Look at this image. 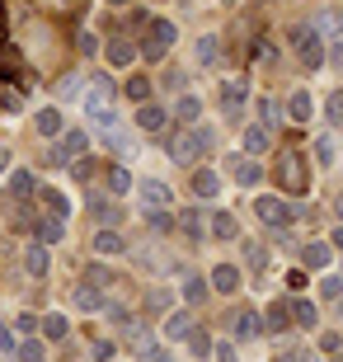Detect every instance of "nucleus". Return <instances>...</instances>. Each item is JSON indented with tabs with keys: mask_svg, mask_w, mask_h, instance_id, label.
Masks as SVG:
<instances>
[{
	"mask_svg": "<svg viewBox=\"0 0 343 362\" xmlns=\"http://www.w3.org/2000/svg\"><path fill=\"white\" fill-rule=\"evenodd\" d=\"M291 47H296V57H301V66H325V33H320L315 24H296L291 28Z\"/></svg>",
	"mask_w": 343,
	"mask_h": 362,
	"instance_id": "obj_1",
	"label": "nucleus"
},
{
	"mask_svg": "<svg viewBox=\"0 0 343 362\" xmlns=\"http://www.w3.org/2000/svg\"><path fill=\"white\" fill-rule=\"evenodd\" d=\"M277 184L287 188L291 198H296V193H306V188H310V170H306V156H296V151H282V156H277Z\"/></svg>",
	"mask_w": 343,
	"mask_h": 362,
	"instance_id": "obj_2",
	"label": "nucleus"
},
{
	"mask_svg": "<svg viewBox=\"0 0 343 362\" xmlns=\"http://www.w3.org/2000/svg\"><path fill=\"white\" fill-rule=\"evenodd\" d=\"M211 146V136L202 132V127H179V132H170V160L188 165V160H198V151Z\"/></svg>",
	"mask_w": 343,
	"mask_h": 362,
	"instance_id": "obj_3",
	"label": "nucleus"
},
{
	"mask_svg": "<svg viewBox=\"0 0 343 362\" xmlns=\"http://www.w3.org/2000/svg\"><path fill=\"white\" fill-rule=\"evenodd\" d=\"M85 118L90 122H99V127H113V85L108 81H94V90L85 94Z\"/></svg>",
	"mask_w": 343,
	"mask_h": 362,
	"instance_id": "obj_4",
	"label": "nucleus"
},
{
	"mask_svg": "<svg viewBox=\"0 0 343 362\" xmlns=\"http://www.w3.org/2000/svg\"><path fill=\"white\" fill-rule=\"evenodd\" d=\"M174 38H179L174 19H151V28H146V57H151V62H160V57L174 47Z\"/></svg>",
	"mask_w": 343,
	"mask_h": 362,
	"instance_id": "obj_5",
	"label": "nucleus"
},
{
	"mask_svg": "<svg viewBox=\"0 0 343 362\" xmlns=\"http://www.w3.org/2000/svg\"><path fill=\"white\" fill-rule=\"evenodd\" d=\"M33 127H38L42 141H57V136L66 132V118H62V108H38L33 113Z\"/></svg>",
	"mask_w": 343,
	"mask_h": 362,
	"instance_id": "obj_6",
	"label": "nucleus"
},
{
	"mask_svg": "<svg viewBox=\"0 0 343 362\" xmlns=\"http://www.w3.org/2000/svg\"><path fill=\"white\" fill-rule=\"evenodd\" d=\"M259 216H264V226H273V230H282L291 221V207L282 198H259Z\"/></svg>",
	"mask_w": 343,
	"mask_h": 362,
	"instance_id": "obj_7",
	"label": "nucleus"
},
{
	"mask_svg": "<svg viewBox=\"0 0 343 362\" xmlns=\"http://www.w3.org/2000/svg\"><path fill=\"white\" fill-rule=\"evenodd\" d=\"M24 269H28V278H47L52 273V255H47V245H28L24 250Z\"/></svg>",
	"mask_w": 343,
	"mask_h": 362,
	"instance_id": "obj_8",
	"label": "nucleus"
},
{
	"mask_svg": "<svg viewBox=\"0 0 343 362\" xmlns=\"http://www.w3.org/2000/svg\"><path fill=\"white\" fill-rule=\"evenodd\" d=\"M165 122H170V113L160 104H151V99L136 108V127H141V132H165Z\"/></svg>",
	"mask_w": 343,
	"mask_h": 362,
	"instance_id": "obj_9",
	"label": "nucleus"
},
{
	"mask_svg": "<svg viewBox=\"0 0 343 362\" xmlns=\"http://www.w3.org/2000/svg\"><path fill=\"white\" fill-rule=\"evenodd\" d=\"M259 334H264V315H259V310H236V339L250 344V339H259Z\"/></svg>",
	"mask_w": 343,
	"mask_h": 362,
	"instance_id": "obj_10",
	"label": "nucleus"
},
{
	"mask_svg": "<svg viewBox=\"0 0 343 362\" xmlns=\"http://www.w3.org/2000/svg\"><path fill=\"white\" fill-rule=\"evenodd\" d=\"M236 287H240V269H236V264H216V269H211V292L231 296Z\"/></svg>",
	"mask_w": 343,
	"mask_h": 362,
	"instance_id": "obj_11",
	"label": "nucleus"
},
{
	"mask_svg": "<svg viewBox=\"0 0 343 362\" xmlns=\"http://www.w3.org/2000/svg\"><path fill=\"white\" fill-rule=\"evenodd\" d=\"M211 235H216V240H236L240 235V221H236V212H211Z\"/></svg>",
	"mask_w": 343,
	"mask_h": 362,
	"instance_id": "obj_12",
	"label": "nucleus"
},
{
	"mask_svg": "<svg viewBox=\"0 0 343 362\" xmlns=\"http://www.w3.org/2000/svg\"><path fill=\"white\" fill-rule=\"evenodd\" d=\"M245 99H250V81H226V85H221V104H226V113H236Z\"/></svg>",
	"mask_w": 343,
	"mask_h": 362,
	"instance_id": "obj_13",
	"label": "nucleus"
},
{
	"mask_svg": "<svg viewBox=\"0 0 343 362\" xmlns=\"http://www.w3.org/2000/svg\"><path fill=\"white\" fill-rule=\"evenodd\" d=\"M330 259H334L330 240H310L306 245V269H330Z\"/></svg>",
	"mask_w": 343,
	"mask_h": 362,
	"instance_id": "obj_14",
	"label": "nucleus"
},
{
	"mask_svg": "<svg viewBox=\"0 0 343 362\" xmlns=\"http://www.w3.org/2000/svg\"><path fill=\"white\" fill-rule=\"evenodd\" d=\"M287 113H291V122H310V113H315V99H310L306 90H296V94L287 99Z\"/></svg>",
	"mask_w": 343,
	"mask_h": 362,
	"instance_id": "obj_15",
	"label": "nucleus"
},
{
	"mask_svg": "<svg viewBox=\"0 0 343 362\" xmlns=\"http://www.w3.org/2000/svg\"><path fill=\"white\" fill-rule=\"evenodd\" d=\"M141 198L151 202V207H170V184H160V179H141Z\"/></svg>",
	"mask_w": 343,
	"mask_h": 362,
	"instance_id": "obj_16",
	"label": "nucleus"
},
{
	"mask_svg": "<svg viewBox=\"0 0 343 362\" xmlns=\"http://www.w3.org/2000/svg\"><path fill=\"white\" fill-rule=\"evenodd\" d=\"M132 62H136V47H132V42H122V38H113V42H108V66H132Z\"/></svg>",
	"mask_w": 343,
	"mask_h": 362,
	"instance_id": "obj_17",
	"label": "nucleus"
},
{
	"mask_svg": "<svg viewBox=\"0 0 343 362\" xmlns=\"http://www.w3.org/2000/svg\"><path fill=\"white\" fill-rule=\"evenodd\" d=\"M268 146H273V132H268L264 122H254L250 132H245V151H254V156H264Z\"/></svg>",
	"mask_w": 343,
	"mask_h": 362,
	"instance_id": "obj_18",
	"label": "nucleus"
},
{
	"mask_svg": "<svg viewBox=\"0 0 343 362\" xmlns=\"http://www.w3.org/2000/svg\"><path fill=\"white\" fill-rule=\"evenodd\" d=\"M198 62L202 66H216V62H221V38H216V33H202L198 38Z\"/></svg>",
	"mask_w": 343,
	"mask_h": 362,
	"instance_id": "obj_19",
	"label": "nucleus"
},
{
	"mask_svg": "<svg viewBox=\"0 0 343 362\" xmlns=\"http://www.w3.org/2000/svg\"><path fill=\"white\" fill-rule=\"evenodd\" d=\"M193 193L198 198H216L221 193V179L211 175V170H193Z\"/></svg>",
	"mask_w": 343,
	"mask_h": 362,
	"instance_id": "obj_20",
	"label": "nucleus"
},
{
	"mask_svg": "<svg viewBox=\"0 0 343 362\" xmlns=\"http://www.w3.org/2000/svg\"><path fill=\"white\" fill-rule=\"evenodd\" d=\"M264 325L273 329V334H282V329L291 325V306H287V301H273V306H268V315H264Z\"/></svg>",
	"mask_w": 343,
	"mask_h": 362,
	"instance_id": "obj_21",
	"label": "nucleus"
},
{
	"mask_svg": "<svg viewBox=\"0 0 343 362\" xmlns=\"http://www.w3.org/2000/svg\"><path fill=\"white\" fill-rule=\"evenodd\" d=\"M94 255H104V259L122 255V235L118 230H99V235H94Z\"/></svg>",
	"mask_w": 343,
	"mask_h": 362,
	"instance_id": "obj_22",
	"label": "nucleus"
},
{
	"mask_svg": "<svg viewBox=\"0 0 343 362\" xmlns=\"http://www.w3.org/2000/svg\"><path fill=\"white\" fill-rule=\"evenodd\" d=\"M85 151H90V136L85 132H62V156H66V160H76Z\"/></svg>",
	"mask_w": 343,
	"mask_h": 362,
	"instance_id": "obj_23",
	"label": "nucleus"
},
{
	"mask_svg": "<svg viewBox=\"0 0 343 362\" xmlns=\"http://www.w3.org/2000/svg\"><path fill=\"white\" fill-rule=\"evenodd\" d=\"M14 353H19V362H47L42 339H19V344H14Z\"/></svg>",
	"mask_w": 343,
	"mask_h": 362,
	"instance_id": "obj_24",
	"label": "nucleus"
},
{
	"mask_svg": "<svg viewBox=\"0 0 343 362\" xmlns=\"http://www.w3.org/2000/svg\"><path fill=\"white\" fill-rule=\"evenodd\" d=\"M38 240H42V245L66 240V216H52V221H42V226H38Z\"/></svg>",
	"mask_w": 343,
	"mask_h": 362,
	"instance_id": "obj_25",
	"label": "nucleus"
},
{
	"mask_svg": "<svg viewBox=\"0 0 343 362\" xmlns=\"http://www.w3.org/2000/svg\"><path fill=\"white\" fill-rule=\"evenodd\" d=\"M76 306H80V310H104V296H99V287L80 282V287H76Z\"/></svg>",
	"mask_w": 343,
	"mask_h": 362,
	"instance_id": "obj_26",
	"label": "nucleus"
},
{
	"mask_svg": "<svg viewBox=\"0 0 343 362\" xmlns=\"http://www.w3.org/2000/svg\"><path fill=\"white\" fill-rule=\"evenodd\" d=\"M259 179H264V165H259V160H240V165H236V184L254 188Z\"/></svg>",
	"mask_w": 343,
	"mask_h": 362,
	"instance_id": "obj_27",
	"label": "nucleus"
},
{
	"mask_svg": "<svg viewBox=\"0 0 343 362\" xmlns=\"http://www.w3.org/2000/svg\"><path fill=\"white\" fill-rule=\"evenodd\" d=\"M66 329H71L66 315H57V310H52V315H42V339H52V344H57V339H66Z\"/></svg>",
	"mask_w": 343,
	"mask_h": 362,
	"instance_id": "obj_28",
	"label": "nucleus"
},
{
	"mask_svg": "<svg viewBox=\"0 0 343 362\" xmlns=\"http://www.w3.org/2000/svg\"><path fill=\"white\" fill-rule=\"evenodd\" d=\"M38 198L47 202V207H52V216H66V212H71V198H66V193H62V188H42Z\"/></svg>",
	"mask_w": 343,
	"mask_h": 362,
	"instance_id": "obj_29",
	"label": "nucleus"
},
{
	"mask_svg": "<svg viewBox=\"0 0 343 362\" xmlns=\"http://www.w3.org/2000/svg\"><path fill=\"white\" fill-rule=\"evenodd\" d=\"M188 329H193V315H188V310H174L170 320H165V334L170 339H184Z\"/></svg>",
	"mask_w": 343,
	"mask_h": 362,
	"instance_id": "obj_30",
	"label": "nucleus"
},
{
	"mask_svg": "<svg viewBox=\"0 0 343 362\" xmlns=\"http://www.w3.org/2000/svg\"><path fill=\"white\" fill-rule=\"evenodd\" d=\"M315 320H320V310L310 306V301H296V306H291V325H306V329H315Z\"/></svg>",
	"mask_w": 343,
	"mask_h": 362,
	"instance_id": "obj_31",
	"label": "nucleus"
},
{
	"mask_svg": "<svg viewBox=\"0 0 343 362\" xmlns=\"http://www.w3.org/2000/svg\"><path fill=\"white\" fill-rule=\"evenodd\" d=\"M174 113H179V118H184V122H198V118H202V99H198V94H184Z\"/></svg>",
	"mask_w": 343,
	"mask_h": 362,
	"instance_id": "obj_32",
	"label": "nucleus"
},
{
	"mask_svg": "<svg viewBox=\"0 0 343 362\" xmlns=\"http://www.w3.org/2000/svg\"><path fill=\"white\" fill-rule=\"evenodd\" d=\"M10 193L14 198H28V193H33V175H28V170H14L10 175Z\"/></svg>",
	"mask_w": 343,
	"mask_h": 362,
	"instance_id": "obj_33",
	"label": "nucleus"
},
{
	"mask_svg": "<svg viewBox=\"0 0 343 362\" xmlns=\"http://www.w3.org/2000/svg\"><path fill=\"white\" fill-rule=\"evenodd\" d=\"M188 353H193V358H207V353H211V339L207 334H202V329H188Z\"/></svg>",
	"mask_w": 343,
	"mask_h": 362,
	"instance_id": "obj_34",
	"label": "nucleus"
},
{
	"mask_svg": "<svg viewBox=\"0 0 343 362\" xmlns=\"http://www.w3.org/2000/svg\"><path fill=\"white\" fill-rule=\"evenodd\" d=\"M207 292H211V282H202V278H184V301H193V306H198Z\"/></svg>",
	"mask_w": 343,
	"mask_h": 362,
	"instance_id": "obj_35",
	"label": "nucleus"
},
{
	"mask_svg": "<svg viewBox=\"0 0 343 362\" xmlns=\"http://www.w3.org/2000/svg\"><path fill=\"white\" fill-rule=\"evenodd\" d=\"M334 156H339L334 136H320V141H315V165H334Z\"/></svg>",
	"mask_w": 343,
	"mask_h": 362,
	"instance_id": "obj_36",
	"label": "nucleus"
},
{
	"mask_svg": "<svg viewBox=\"0 0 343 362\" xmlns=\"http://www.w3.org/2000/svg\"><path fill=\"white\" fill-rule=\"evenodd\" d=\"M127 99L146 104V99H151V81H146V76H132V81H127Z\"/></svg>",
	"mask_w": 343,
	"mask_h": 362,
	"instance_id": "obj_37",
	"label": "nucleus"
},
{
	"mask_svg": "<svg viewBox=\"0 0 343 362\" xmlns=\"http://www.w3.org/2000/svg\"><path fill=\"white\" fill-rule=\"evenodd\" d=\"M85 282H90V287H108V282H113V273H108L104 264H90V269H85Z\"/></svg>",
	"mask_w": 343,
	"mask_h": 362,
	"instance_id": "obj_38",
	"label": "nucleus"
},
{
	"mask_svg": "<svg viewBox=\"0 0 343 362\" xmlns=\"http://www.w3.org/2000/svg\"><path fill=\"white\" fill-rule=\"evenodd\" d=\"M146 221H151V230H156V235H170V230H174V221L160 212V207H151V216H146Z\"/></svg>",
	"mask_w": 343,
	"mask_h": 362,
	"instance_id": "obj_39",
	"label": "nucleus"
},
{
	"mask_svg": "<svg viewBox=\"0 0 343 362\" xmlns=\"http://www.w3.org/2000/svg\"><path fill=\"white\" fill-rule=\"evenodd\" d=\"M108 188H113V193H127V188H132V175H127V170H108Z\"/></svg>",
	"mask_w": 343,
	"mask_h": 362,
	"instance_id": "obj_40",
	"label": "nucleus"
},
{
	"mask_svg": "<svg viewBox=\"0 0 343 362\" xmlns=\"http://www.w3.org/2000/svg\"><path fill=\"white\" fill-rule=\"evenodd\" d=\"M254 113H259V122H264V127H268V122H277V104L268 99V94L259 99V104H254Z\"/></svg>",
	"mask_w": 343,
	"mask_h": 362,
	"instance_id": "obj_41",
	"label": "nucleus"
},
{
	"mask_svg": "<svg viewBox=\"0 0 343 362\" xmlns=\"http://www.w3.org/2000/svg\"><path fill=\"white\" fill-rule=\"evenodd\" d=\"M325 113H330V122H343V90L330 94V104H325Z\"/></svg>",
	"mask_w": 343,
	"mask_h": 362,
	"instance_id": "obj_42",
	"label": "nucleus"
},
{
	"mask_svg": "<svg viewBox=\"0 0 343 362\" xmlns=\"http://www.w3.org/2000/svg\"><path fill=\"white\" fill-rule=\"evenodd\" d=\"M174 226H179V230H188V235H198V230H202V221H198V212H184L179 221H174Z\"/></svg>",
	"mask_w": 343,
	"mask_h": 362,
	"instance_id": "obj_43",
	"label": "nucleus"
},
{
	"mask_svg": "<svg viewBox=\"0 0 343 362\" xmlns=\"http://www.w3.org/2000/svg\"><path fill=\"white\" fill-rule=\"evenodd\" d=\"M14 344H19V339H14L10 329H5V320H0V353H14Z\"/></svg>",
	"mask_w": 343,
	"mask_h": 362,
	"instance_id": "obj_44",
	"label": "nucleus"
},
{
	"mask_svg": "<svg viewBox=\"0 0 343 362\" xmlns=\"http://www.w3.org/2000/svg\"><path fill=\"white\" fill-rule=\"evenodd\" d=\"M113 358V344H108V339H99V344H94V362H108Z\"/></svg>",
	"mask_w": 343,
	"mask_h": 362,
	"instance_id": "obj_45",
	"label": "nucleus"
},
{
	"mask_svg": "<svg viewBox=\"0 0 343 362\" xmlns=\"http://www.w3.org/2000/svg\"><path fill=\"white\" fill-rule=\"evenodd\" d=\"M320 349H325V353H339L343 339H339V334H320Z\"/></svg>",
	"mask_w": 343,
	"mask_h": 362,
	"instance_id": "obj_46",
	"label": "nucleus"
},
{
	"mask_svg": "<svg viewBox=\"0 0 343 362\" xmlns=\"http://www.w3.org/2000/svg\"><path fill=\"white\" fill-rule=\"evenodd\" d=\"M211 353H216V362H236V344H216Z\"/></svg>",
	"mask_w": 343,
	"mask_h": 362,
	"instance_id": "obj_47",
	"label": "nucleus"
},
{
	"mask_svg": "<svg viewBox=\"0 0 343 362\" xmlns=\"http://www.w3.org/2000/svg\"><path fill=\"white\" fill-rule=\"evenodd\" d=\"M320 292H325V296H339L343 292V278H325V282H320Z\"/></svg>",
	"mask_w": 343,
	"mask_h": 362,
	"instance_id": "obj_48",
	"label": "nucleus"
},
{
	"mask_svg": "<svg viewBox=\"0 0 343 362\" xmlns=\"http://www.w3.org/2000/svg\"><path fill=\"white\" fill-rule=\"evenodd\" d=\"M174 301V292H151V310H165Z\"/></svg>",
	"mask_w": 343,
	"mask_h": 362,
	"instance_id": "obj_49",
	"label": "nucleus"
},
{
	"mask_svg": "<svg viewBox=\"0 0 343 362\" xmlns=\"http://www.w3.org/2000/svg\"><path fill=\"white\" fill-rule=\"evenodd\" d=\"M315 28H343V14H339V10H330V14H325V19H320Z\"/></svg>",
	"mask_w": 343,
	"mask_h": 362,
	"instance_id": "obj_50",
	"label": "nucleus"
},
{
	"mask_svg": "<svg viewBox=\"0 0 343 362\" xmlns=\"http://www.w3.org/2000/svg\"><path fill=\"white\" fill-rule=\"evenodd\" d=\"M277 362H315V353H277Z\"/></svg>",
	"mask_w": 343,
	"mask_h": 362,
	"instance_id": "obj_51",
	"label": "nucleus"
},
{
	"mask_svg": "<svg viewBox=\"0 0 343 362\" xmlns=\"http://www.w3.org/2000/svg\"><path fill=\"white\" fill-rule=\"evenodd\" d=\"M330 62H334V66H339V71H343V38H339V42H334V52H330Z\"/></svg>",
	"mask_w": 343,
	"mask_h": 362,
	"instance_id": "obj_52",
	"label": "nucleus"
},
{
	"mask_svg": "<svg viewBox=\"0 0 343 362\" xmlns=\"http://www.w3.org/2000/svg\"><path fill=\"white\" fill-rule=\"evenodd\" d=\"M330 245H334V250H343V226H339V230H330Z\"/></svg>",
	"mask_w": 343,
	"mask_h": 362,
	"instance_id": "obj_53",
	"label": "nucleus"
},
{
	"mask_svg": "<svg viewBox=\"0 0 343 362\" xmlns=\"http://www.w3.org/2000/svg\"><path fill=\"white\" fill-rule=\"evenodd\" d=\"M5 170H10V151H0V175H5Z\"/></svg>",
	"mask_w": 343,
	"mask_h": 362,
	"instance_id": "obj_54",
	"label": "nucleus"
},
{
	"mask_svg": "<svg viewBox=\"0 0 343 362\" xmlns=\"http://www.w3.org/2000/svg\"><path fill=\"white\" fill-rule=\"evenodd\" d=\"M104 5H127V0H104Z\"/></svg>",
	"mask_w": 343,
	"mask_h": 362,
	"instance_id": "obj_55",
	"label": "nucleus"
},
{
	"mask_svg": "<svg viewBox=\"0 0 343 362\" xmlns=\"http://www.w3.org/2000/svg\"><path fill=\"white\" fill-rule=\"evenodd\" d=\"M339 315H343V292H339Z\"/></svg>",
	"mask_w": 343,
	"mask_h": 362,
	"instance_id": "obj_56",
	"label": "nucleus"
},
{
	"mask_svg": "<svg viewBox=\"0 0 343 362\" xmlns=\"http://www.w3.org/2000/svg\"><path fill=\"white\" fill-rule=\"evenodd\" d=\"M339 216H343V193H339Z\"/></svg>",
	"mask_w": 343,
	"mask_h": 362,
	"instance_id": "obj_57",
	"label": "nucleus"
},
{
	"mask_svg": "<svg viewBox=\"0 0 343 362\" xmlns=\"http://www.w3.org/2000/svg\"><path fill=\"white\" fill-rule=\"evenodd\" d=\"M221 5H236V0H221Z\"/></svg>",
	"mask_w": 343,
	"mask_h": 362,
	"instance_id": "obj_58",
	"label": "nucleus"
}]
</instances>
